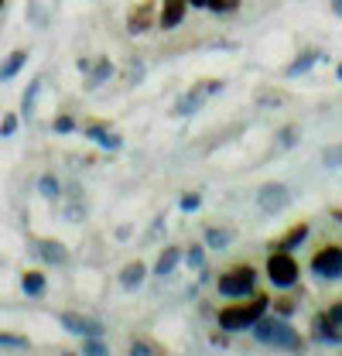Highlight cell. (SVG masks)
<instances>
[{"instance_id": "cell-1", "label": "cell", "mask_w": 342, "mask_h": 356, "mask_svg": "<svg viewBox=\"0 0 342 356\" xmlns=\"http://www.w3.org/2000/svg\"><path fill=\"white\" fill-rule=\"evenodd\" d=\"M250 332H254V339L260 346H270V350H284V353H301L304 350V339L291 325V318H284V315H260Z\"/></svg>"}, {"instance_id": "cell-17", "label": "cell", "mask_w": 342, "mask_h": 356, "mask_svg": "<svg viewBox=\"0 0 342 356\" xmlns=\"http://www.w3.org/2000/svg\"><path fill=\"white\" fill-rule=\"evenodd\" d=\"M322 55L315 51V48H304V51H298L291 62H288V69H284V76L288 79H298V76H304L308 69H315V62H318Z\"/></svg>"}, {"instance_id": "cell-30", "label": "cell", "mask_w": 342, "mask_h": 356, "mask_svg": "<svg viewBox=\"0 0 342 356\" xmlns=\"http://www.w3.org/2000/svg\"><path fill=\"white\" fill-rule=\"evenodd\" d=\"M243 7V0H206V10L213 14H236Z\"/></svg>"}, {"instance_id": "cell-13", "label": "cell", "mask_w": 342, "mask_h": 356, "mask_svg": "<svg viewBox=\"0 0 342 356\" xmlns=\"http://www.w3.org/2000/svg\"><path fill=\"white\" fill-rule=\"evenodd\" d=\"M86 137H89L96 147H103V151H120V147H124V137L117 131H110V124H99V120L86 127Z\"/></svg>"}, {"instance_id": "cell-9", "label": "cell", "mask_w": 342, "mask_h": 356, "mask_svg": "<svg viewBox=\"0 0 342 356\" xmlns=\"http://www.w3.org/2000/svg\"><path fill=\"white\" fill-rule=\"evenodd\" d=\"M154 24H158V7H154V0H140V3H133L127 10L130 35H147Z\"/></svg>"}, {"instance_id": "cell-3", "label": "cell", "mask_w": 342, "mask_h": 356, "mask_svg": "<svg viewBox=\"0 0 342 356\" xmlns=\"http://www.w3.org/2000/svg\"><path fill=\"white\" fill-rule=\"evenodd\" d=\"M256 277L260 270L254 264H233L215 277V291L222 298H250L256 291Z\"/></svg>"}, {"instance_id": "cell-39", "label": "cell", "mask_w": 342, "mask_h": 356, "mask_svg": "<svg viewBox=\"0 0 342 356\" xmlns=\"http://www.w3.org/2000/svg\"><path fill=\"white\" fill-rule=\"evenodd\" d=\"M329 216H332L336 222H342V206H332V209H329Z\"/></svg>"}, {"instance_id": "cell-32", "label": "cell", "mask_w": 342, "mask_h": 356, "mask_svg": "<svg viewBox=\"0 0 342 356\" xmlns=\"http://www.w3.org/2000/svg\"><path fill=\"white\" fill-rule=\"evenodd\" d=\"M83 353L86 356H106L110 353V346H106L99 336H83Z\"/></svg>"}, {"instance_id": "cell-18", "label": "cell", "mask_w": 342, "mask_h": 356, "mask_svg": "<svg viewBox=\"0 0 342 356\" xmlns=\"http://www.w3.org/2000/svg\"><path fill=\"white\" fill-rule=\"evenodd\" d=\"M202 240H206V247H209V250H226V247H233L236 229H229V226H206Z\"/></svg>"}, {"instance_id": "cell-4", "label": "cell", "mask_w": 342, "mask_h": 356, "mask_svg": "<svg viewBox=\"0 0 342 356\" xmlns=\"http://www.w3.org/2000/svg\"><path fill=\"white\" fill-rule=\"evenodd\" d=\"M263 274H267V281H270L274 288L288 291V288L298 284L301 264L295 261L291 250H270V254H267V264H263Z\"/></svg>"}, {"instance_id": "cell-31", "label": "cell", "mask_w": 342, "mask_h": 356, "mask_svg": "<svg viewBox=\"0 0 342 356\" xmlns=\"http://www.w3.org/2000/svg\"><path fill=\"white\" fill-rule=\"evenodd\" d=\"M298 140H301V127H295V124H288V127L277 131V147H295Z\"/></svg>"}, {"instance_id": "cell-36", "label": "cell", "mask_w": 342, "mask_h": 356, "mask_svg": "<svg viewBox=\"0 0 342 356\" xmlns=\"http://www.w3.org/2000/svg\"><path fill=\"white\" fill-rule=\"evenodd\" d=\"M130 353L133 356H151V353H158V346H154V343H133Z\"/></svg>"}, {"instance_id": "cell-35", "label": "cell", "mask_w": 342, "mask_h": 356, "mask_svg": "<svg viewBox=\"0 0 342 356\" xmlns=\"http://www.w3.org/2000/svg\"><path fill=\"white\" fill-rule=\"evenodd\" d=\"M17 127H21V117H17V113H7V117L0 120V137H14Z\"/></svg>"}, {"instance_id": "cell-41", "label": "cell", "mask_w": 342, "mask_h": 356, "mask_svg": "<svg viewBox=\"0 0 342 356\" xmlns=\"http://www.w3.org/2000/svg\"><path fill=\"white\" fill-rule=\"evenodd\" d=\"M336 76H339V83H342V62H339V65H336Z\"/></svg>"}, {"instance_id": "cell-26", "label": "cell", "mask_w": 342, "mask_h": 356, "mask_svg": "<svg viewBox=\"0 0 342 356\" xmlns=\"http://www.w3.org/2000/svg\"><path fill=\"white\" fill-rule=\"evenodd\" d=\"M322 165H325V168H332V172H339L342 168V140L339 144H329V147L322 151Z\"/></svg>"}, {"instance_id": "cell-33", "label": "cell", "mask_w": 342, "mask_h": 356, "mask_svg": "<svg viewBox=\"0 0 342 356\" xmlns=\"http://www.w3.org/2000/svg\"><path fill=\"white\" fill-rule=\"evenodd\" d=\"M31 343L24 336H10V332H0V350H28Z\"/></svg>"}, {"instance_id": "cell-22", "label": "cell", "mask_w": 342, "mask_h": 356, "mask_svg": "<svg viewBox=\"0 0 342 356\" xmlns=\"http://www.w3.org/2000/svg\"><path fill=\"white\" fill-rule=\"evenodd\" d=\"M24 62H28V51L24 48H17V51H10L3 62H0V83H10L21 69H24Z\"/></svg>"}, {"instance_id": "cell-29", "label": "cell", "mask_w": 342, "mask_h": 356, "mask_svg": "<svg viewBox=\"0 0 342 356\" xmlns=\"http://www.w3.org/2000/svg\"><path fill=\"white\" fill-rule=\"evenodd\" d=\"M270 309H274V315L291 318V315L298 312V302H295V298H288V295H281V298H270Z\"/></svg>"}, {"instance_id": "cell-20", "label": "cell", "mask_w": 342, "mask_h": 356, "mask_svg": "<svg viewBox=\"0 0 342 356\" xmlns=\"http://www.w3.org/2000/svg\"><path fill=\"white\" fill-rule=\"evenodd\" d=\"M185 261V250L181 247H165L161 254H158V261H154V274L158 277H168V274H174V267Z\"/></svg>"}, {"instance_id": "cell-14", "label": "cell", "mask_w": 342, "mask_h": 356, "mask_svg": "<svg viewBox=\"0 0 342 356\" xmlns=\"http://www.w3.org/2000/svg\"><path fill=\"white\" fill-rule=\"evenodd\" d=\"M308 233H311V229H308V222H295L291 229H284V233L270 243V250H291V254H295L301 243L308 240Z\"/></svg>"}, {"instance_id": "cell-21", "label": "cell", "mask_w": 342, "mask_h": 356, "mask_svg": "<svg viewBox=\"0 0 342 356\" xmlns=\"http://www.w3.org/2000/svg\"><path fill=\"white\" fill-rule=\"evenodd\" d=\"M144 277H147V264H144V261H130V264H124V270H120V288H124V291H137V288L144 284Z\"/></svg>"}, {"instance_id": "cell-15", "label": "cell", "mask_w": 342, "mask_h": 356, "mask_svg": "<svg viewBox=\"0 0 342 356\" xmlns=\"http://www.w3.org/2000/svg\"><path fill=\"white\" fill-rule=\"evenodd\" d=\"M65 216H69V222L86 220V192L76 185V181L65 188Z\"/></svg>"}, {"instance_id": "cell-24", "label": "cell", "mask_w": 342, "mask_h": 356, "mask_svg": "<svg viewBox=\"0 0 342 356\" xmlns=\"http://www.w3.org/2000/svg\"><path fill=\"white\" fill-rule=\"evenodd\" d=\"M38 92H42V76H35V79L28 83V89H24V99H21V120H31V117H35Z\"/></svg>"}, {"instance_id": "cell-6", "label": "cell", "mask_w": 342, "mask_h": 356, "mask_svg": "<svg viewBox=\"0 0 342 356\" xmlns=\"http://www.w3.org/2000/svg\"><path fill=\"white\" fill-rule=\"evenodd\" d=\"M256 206H260V213L277 216V213H284L291 206V188L284 181H263L256 188Z\"/></svg>"}, {"instance_id": "cell-37", "label": "cell", "mask_w": 342, "mask_h": 356, "mask_svg": "<svg viewBox=\"0 0 342 356\" xmlns=\"http://www.w3.org/2000/svg\"><path fill=\"white\" fill-rule=\"evenodd\" d=\"M329 312H332V318L342 325V298H339V302H332V309H329Z\"/></svg>"}, {"instance_id": "cell-19", "label": "cell", "mask_w": 342, "mask_h": 356, "mask_svg": "<svg viewBox=\"0 0 342 356\" xmlns=\"http://www.w3.org/2000/svg\"><path fill=\"white\" fill-rule=\"evenodd\" d=\"M254 99L260 110H277V106H284L288 103V92L277 86H256L254 89Z\"/></svg>"}, {"instance_id": "cell-2", "label": "cell", "mask_w": 342, "mask_h": 356, "mask_svg": "<svg viewBox=\"0 0 342 356\" xmlns=\"http://www.w3.org/2000/svg\"><path fill=\"white\" fill-rule=\"evenodd\" d=\"M267 312H270V298L260 291V295H250V302H236L233 298V305L215 312V322H219V329L226 336H236V332H250L256 325V318L267 315Z\"/></svg>"}, {"instance_id": "cell-5", "label": "cell", "mask_w": 342, "mask_h": 356, "mask_svg": "<svg viewBox=\"0 0 342 356\" xmlns=\"http://www.w3.org/2000/svg\"><path fill=\"white\" fill-rule=\"evenodd\" d=\"M219 89H222V79H202V83H195L192 89H185V92L174 96L171 113H174V117H195V113L206 106V99L215 96Z\"/></svg>"}, {"instance_id": "cell-38", "label": "cell", "mask_w": 342, "mask_h": 356, "mask_svg": "<svg viewBox=\"0 0 342 356\" xmlns=\"http://www.w3.org/2000/svg\"><path fill=\"white\" fill-rule=\"evenodd\" d=\"M329 7H332V14H336V17H342V0H329Z\"/></svg>"}, {"instance_id": "cell-28", "label": "cell", "mask_w": 342, "mask_h": 356, "mask_svg": "<svg viewBox=\"0 0 342 356\" xmlns=\"http://www.w3.org/2000/svg\"><path fill=\"white\" fill-rule=\"evenodd\" d=\"M185 264L192 267V270H206V247L192 243V247L185 250Z\"/></svg>"}, {"instance_id": "cell-42", "label": "cell", "mask_w": 342, "mask_h": 356, "mask_svg": "<svg viewBox=\"0 0 342 356\" xmlns=\"http://www.w3.org/2000/svg\"><path fill=\"white\" fill-rule=\"evenodd\" d=\"M0 7H3V0H0Z\"/></svg>"}, {"instance_id": "cell-7", "label": "cell", "mask_w": 342, "mask_h": 356, "mask_svg": "<svg viewBox=\"0 0 342 356\" xmlns=\"http://www.w3.org/2000/svg\"><path fill=\"white\" fill-rule=\"evenodd\" d=\"M311 274H318L322 281H339L342 277V247L339 243H325V247L315 250Z\"/></svg>"}, {"instance_id": "cell-34", "label": "cell", "mask_w": 342, "mask_h": 356, "mask_svg": "<svg viewBox=\"0 0 342 356\" xmlns=\"http://www.w3.org/2000/svg\"><path fill=\"white\" fill-rule=\"evenodd\" d=\"M51 131H55V134H72V131H76V120H72L69 113H58V117L51 120Z\"/></svg>"}, {"instance_id": "cell-40", "label": "cell", "mask_w": 342, "mask_h": 356, "mask_svg": "<svg viewBox=\"0 0 342 356\" xmlns=\"http://www.w3.org/2000/svg\"><path fill=\"white\" fill-rule=\"evenodd\" d=\"M188 3H192V7H206V0H188Z\"/></svg>"}, {"instance_id": "cell-23", "label": "cell", "mask_w": 342, "mask_h": 356, "mask_svg": "<svg viewBox=\"0 0 342 356\" xmlns=\"http://www.w3.org/2000/svg\"><path fill=\"white\" fill-rule=\"evenodd\" d=\"M44 288H48V277H44L42 270H24V274H21V291H24L28 298H42Z\"/></svg>"}, {"instance_id": "cell-16", "label": "cell", "mask_w": 342, "mask_h": 356, "mask_svg": "<svg viewBox=\"0 0 342 356\" xmlns=\"http://www.w3.org/2000/svg\"><path fill=\"white\" fill-rule=\"evenodd\" d=\"M110 76H113V62L106 55H96V62H89V69H86V86H103Z\"/></svg>"}, {"instance_id": "cell-10", "label": "cell", "mask_w": 342, "mask_h": 356, "mask_svg": "<svg viewBox=\"0 0 342 356\" xmlns=\"http://www.w3.org/2000/svg\"><path fill=\"white\" fill-rule=\"evenodd\" d=\"M188 0H161V10H158V24L161 31H174L185 24V14H188Z\"/></svg>"}, {"instance_id": "cell-11", "label": "cell", "mask_w": 342, "mask_h": 356, "mask_svg": "<svg viewBox=\"0 0 342 356\" xmlns=\"http://www.w3.org/2000/svg\"><path fill=\"white\" fill-rule=\"evenodd\" d=\"M58 318L76 336H103V322L99 318H89V315H79V312H62Z\"/></svg>"}, {"instance_id": "cell-8", "label": "cell", "mask_w": 342, "mask_h": 356, "mask_svg": "<svg viewBox=\"0 0 342 356\" xmlns=\"http://www.w3.org/2000/svg\"><path fill=\"white\" fill-rule=\"evenodd\" d=\"M311 339L322 343V346H342V325L332 318V312L311 315Z\"/></svg>"}, {"instance_id": "cell-27", "label": "cell", "mask_w": 342, "mask_h": 356, "mask_svg": "<svg viewBox=\"0 0 342 356\" xmlns=\"http://www.w3.org/2000/svg\"><path fill=\"white\" fill-rule=\"evenodd\" d=\"M199 209H202V192L178 195V213H199Z\"/></svg>"}, {"instance_id": "cell-12", "label": "cell", "mask_w": 342, "mask_h": 356, "mask_svg": "<svg viewBox=\"0 0 342 356\" xmlns=\"http://www.w3.org/2000/svg\"><path fill=\"white\" fill-rule=\"evenodd\" d=\"M31 250L42 257L44 264H51V267H65L69 264V247H65V243H58V240H35V243H31Z\"/></svg>"}, {"instance_id": "cell-25", "label": "cell", "mask_w": 342, "mask_h": 356, "mask_svg": "<svg viewBox=\"0 0 342 356\" xmlns=\"http://www.w3.org/2000/svg\"><path fill=\"white\" fill-rule=\"evenodd\" d=\"M38 192H42L44 199H58V195H62V192H65V188H62V185H58V178L51 175V172H44V175L38 178Z\"/></svg>"}]
</instances>
